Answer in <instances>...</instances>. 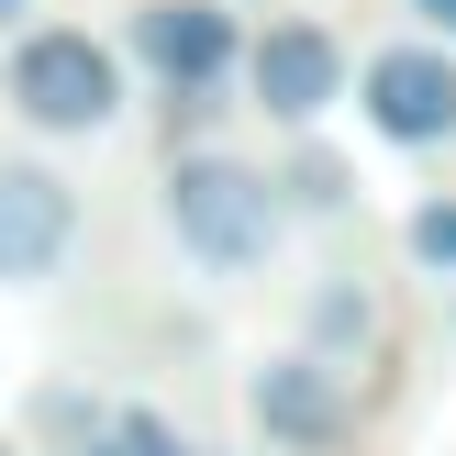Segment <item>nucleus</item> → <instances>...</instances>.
<instances>
[{"instance_id": "obj_13", "label": "nucleus", "mask_w": 456, "mask_h": 456, "mask_svg": "<svg viewBox=\"0 0 456 456\" xmlns=\"http://www.w3.org/2000/svg\"><path fill=\"white\" fill-rule=\"evenodd\" d=\"M22 12H34V0H0V34H12V22H22Z\"/></svg>"}, {"instance_id": "obj_10", "label": "nucleus", "mask_w": 456, "mask_h": 456, "mask_svg": "<svg viewBox=\"0 0 456 456\" xmlns=\"http://www.w3.org/2000/svg\"><path fill=\"white\" fill-rule=\"evenodd\" d=\"M78 456H190V445H178V423H167V412L123 401V412H101V423H89V445H78Z\"/></svg>"}, {"instance_id": "obj_6", "label": "nucleus", "mask_w": 456, "mask_h": 456, "mask_svg": "<svg viewBox=\"0 0 456 456\" xmlns=\"http://www.w3.org/2000/svg\"><path fill=\"white\" fill-rule=\"evenodd\" d=\"M245 423H256L279 456H346L356 445V401H346V368L312 346H279L245 368Z\"/></svg>"}, {"instance_id": "obj_5", "label": "nucleus", "mask_w": 456, "mask_h": 456, "mask_svg": "<svg viewBox=\"0 0 456 456\" xmlns=\"http://www.w3.org/2000/svg\"><path fill=\"white\" fill-rule=\"evenodd\" d=\"M123 67L156 78L167 101H200V89H223L245 67V22L223 0H134L123 12Z\"/></svg>"}, {"instance_id": "obj_7", "label": "nucleus", "mask_w": 456, "mask_h": 456, "mask_svg": "<svg viewBox=\"0 0 456 456\" xmlns=\"http://www.w3.org/2000/svg\"><path fill=\"white\" fill-rule=\"evenodd\" d=\"M78 256V178L45 156H0V289H45Z\"/></svg>"}, {"instance_id": "obj_2", "label": "nucleus", "mask_w": 456, "mask_h": 456, "mask_svg": "<svg viewBox=\"0 0 456 456\" xmlns=\"http://www.w3.org/2000/svg\"><path fill=\"white\" fill-rule=\"evenodd\" d=\"M167 234L200 279H267L289 245V200H279V167H245L223 145H190L167 167Z\"/></svg>"}, {"instance_id": "obj_12", "label": "nucleus", "mask_w": 456, "mask_h": 456, "mask_svg": "<svg viewBox=\"0 0 456 456\" xmlns=\"http://www.w3.org/2000/svg\"><path fill=\"white\" fill-rule=\"evenodd\" d=\"M401 12H412L423 34H445V45H456V0H401Z\"/></svg>"}, {"instance_id": "obj_11", "label": "nucleus", "mask_w": 456, "mask_h": 456, "mask_svg": "<svg viewBox=\"0 0 456 456\" xmlns=\"http://www.w3.org/2000/svg\"><path fill=\"white\" fill-rule=\"evenodd\" d=\"M401 245H412L423 279H456V190H445V200H423V212L401 223Z\"/></svg>"}, {"instance_id": "obj_3", "label": "nucleus", "mask_w": 456, "mask_h": 456, "mask_svg": "<svg viewBox=\"0 0 456 456\" xmlns=\"http://www.w3.org/2000/svg\"><path fill=\"white\" fill-rule=\"evenodd\" d=\"M346 101H356V123H368L390 156H445L456 145V45L412 22V34H390L346 78Z\"/></svg>"}, {"instance_id": "obj_1", "label": "nucleus", "mask_w": 456, "mask_h": 456, "mask_svg": "<svg viewBox=\"0 0 456 456\" xmlns=\"http://www.w3.org/2000/svg\"><path fill=\"white\" fill-rule=\"evenodd\" d=\"M0 101H12L22 134H45V145H89V134L123 123L134 78H123V45L89 34V22H12V45H0Z\"/></svg>"}, {"instance_id": "obj_14", "label": "nucleus", "mask_w": 456, "mask_h": 456, "mask_svg": "<svg viewBox=\"0 0 456 456\" xmlns=\"http://www.w3.org/2000/svg\"><path fill=\"white\" fill-rule=\"evenodd\" d=\"M445 334H456V312H445Z\"/></svg>"}, {"instance_id": "obj_4", "label": "nucleus", "mask_w": 456, "mask_h": 456, "mask_svg": "<svg viewBox=\"0 0 456 456\" xmlns=\"http://www.w3.org/2000/svg\"><path fill=\"white\" fill-rule=\"evenodd\" d=\"M234 78H245V101H256L279 134H301V123H323V111L346 101L356 56H346V34H334L323 12H289V22H267V34H245Z\"/></svg>"}, {"instance_id": "obj_15", "label": "nucleus", "mask_w": 456, "mask_h": 456, "mask_svg": "<svg viewBox=\"0 0 456 456\" xmlns=\"http://www.w3.org/2000/svg\"><path fill=\"white\" fill-rule=\"evenodd\" d=\"M0 456H12V445H0Z\"/></svg>"}, {"instance_id": "obj_8", "label": "nucleus", "mask_w": 456, "mask_h": 456, "mask_svg": "<svg viewBox=\"0 0 456 456\" xmlns=\"http://www.w3.org/2000/svg\"><path fill=\"white\" fill-rule=\"evenodd\" d=\"M368 334H379V301H368V279H312L301 289V346L312 356H368Z\"/></svg>"}, {"instance_id": "obj_9", "label": "nucleus", "mask_w": 456, "mask_h": 456, "mask_svg": "<svg viewBox=\"0 0 456 456\" xmlns=\"http://www.w3.org/2000/svg\"><path fill=\"white\" fill-rule=\"evenodd\" d=\"M279 200H289V212L346 223V212H356V167H346L334 145H312V123H301V134H289V156H279Z\"/></svg>"}]
</instances>
